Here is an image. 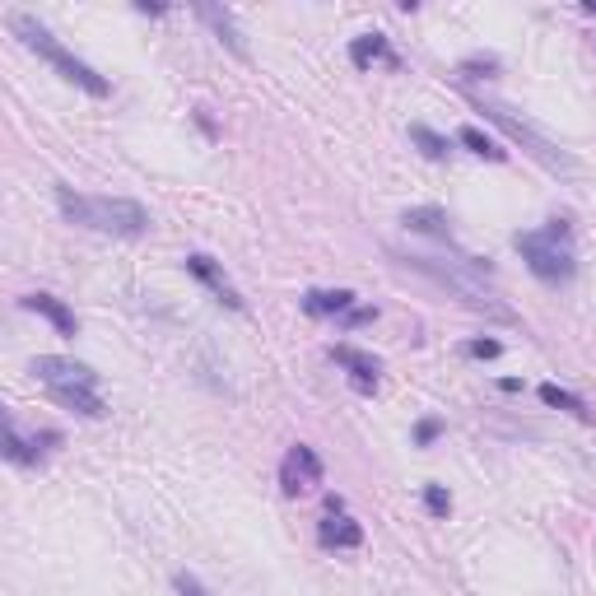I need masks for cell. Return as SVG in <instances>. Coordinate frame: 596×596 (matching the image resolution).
<instances>
[{"mask_svg": "<svg viewBox=\"0 0 596 596\" xmlns=\"http://www.w3.org/2000/svg\"><path fill=\"white\" fill-rule=\"evenodd\" d=\"M331 359H336L340 368H350V382H354V392H378V359L364 350H350V345H336L331 350Z\"/></svg>", "mask_w": 596, "mask_h": 596, "instance_id": "30bf717a", "label": "cell"}, {"mask_svg": "<svg viewBox=\"0 0 596 596\" xmlns=\"http://www.w3.org/2000/svg\"><path fill=\"white\" fill-rule=\"evenodd\" d=\"M438 434H443V420H424L420 429H415V443H420V447H429Z\"/></svg>", "mask_w": 596, "mask_h": 596, "instance_id": "603a6c76", "label": "cell"}, {"mask_svg": "<svg viewBox=\"0 0 596 596\" xmlns=\"http://www.w3.org/2000/svg\"><path fill=\"white\" fill-rule=\"evenodd\" d=\"M401 266H410V271H420L424 280H434L438 289H447L452 298H461L471 312H485V317H494V322H517V312L503 303L494 289L480 280V266L485 261H475V257H457V261H438V257H420V252H406V257H396ZM489 271V266H485Z\"/></svg>", "mask_w": 596, "mask_h": 596, "instance_id": "6da1fadb", "label": "cell"}, {"mask_svg": "<svg viewBox=\"0 0 596 596\" xmlns=\"http://www.w3.org/2000/svg\"><path fill=\"white\" fill-rule=\"evenodd\" d=\"M10 28H14V33H19V38H24V47H28V52H38L42 61H47V66H56V70H61V80L80 84L84 94H94V98H103V94H108V80H103V75H98L94 66H84V61H80V56H75V52H66V47H61V42L52 38V28H47V24H38L33 14H10Z\"/></svg>", "mask_w": 596, "mask_h": 596, "instance_id": "8992f818", "label": "cell"}, {"mask_svg": "<svg viewBox=\"0 0 596 596\" xmlns=\"http://www.w3.org/2000/svg\"><path fill=\"white\" fill-rule=\"evenodd\" d=\"M317 485H322V457L308 443H294L285 452V461H280V489H285V499H298V494H308Z\"/></svg>", "mask_w": 596, "mask_h": 596, "instance_id": "52a82bcc", "label": "cell"}, {"mask_svg": "<svg viewBox=\"0 0 596 596\" xmlns=\"http://www.w3.org/2000/svg\"><path fill=\"white\" fill-rule=\"evenodd\" d=\"M350 61L359 70H373V66H396V52H392V42L382 38V33H364V38H354L350 42Z\"/></svg>", "mask_w": 596, "mask_h": 596, "instance_id": "4fadbf2b", "label": "cell"}, {"mask_svg": "<svg viewBox=\"0 0 596 596\" xmlns=\"http://www.w3.org/2000/svg\"><path fill=\"white\" fill-rule=\"evenodd\" d=\"M410 140L420 145L424 159H447V154H452V149H447V140L438 136V131H429V126H410Z\"/></svg>", "mask_w": 596, "mask_h": 596, "instance_id": "d6986e66", "label": "cell"}, {"mask_svg": "<svg viewBox=\"0 0 596 596\" xmlns=\"http://www.w3.org/2000/svg\"><path fill=\"white\" fill-rule=\"evenodd\" d=\"M187 271L196 275V280H201L205 289H210V294L219 298V303H224V308H233V312H243V294H238V289H233V280L224 271H219L215 261L205 257V252H191L187 257Z\"/></svg>", "mask_w": 596, "mask_h": 596, "instance_id": "ba28073f", "label": "cell"}, {"mask_svg": "<svg viewBox=\"0 0 596 596\" xmlns=\"http://www.w3.org/2000/svg\"><path fill=\"white\" fill-rule=\"evenodd\" d=\"M401 224H406L410 233H424V238H438V243H452V229H447V215L438 210V205H415V210H406L401 215Z\"/></svg>", "mask_w": 596, "mask_h": 596, "instance_id": "5bb4252c", "label": "cell"}, {"mask_svg": "<svg viewBox=\"0 0 596 596\" xmlns=\"http://www.w3.org/2000/svg\"><path fill=\"white\" fill-rule=\"evenodd\" d=\"M494 70H499L494 56H471V61H461V75H466V80H489Z\"/></svg>", "mask_w": 596, "mask_h": 596, "instance_id": "44dd1931", "label": "cell"}, {"mask_svg": "<svg viewBox=\"0 0 596 596\" xmlns=\"http://www.w3.org/2000/svg\"><path fill=\"white\" fill-rule=\"evenodd\" d=\"M5 457H10L14 466H38V452H33V443L19 434V424L14 420H5Z\"/></svg>", "mask_w": 596, "mask_h": 596, "instance_id": "e0dca14e", "label": "cell"}, {"mask_svg": "<svg viewBox=\"0 0 596 596\" xmlns=\"http://www.w3.org/2000/svg\"><path fill=\"white\" fill-rule=\"evenodd\" d=\"M24 308H28V312H42V317L56 326V336H66V340L80 336V322H75V312H70L61 298H52V294H28Z\"/></svg>", "mask_w": 596, "mask_h": 596, "instance_id": "8fae6325", "label": "cell"}, {"mask_svg": "<svg viewBox=\"0 0 596 596\" xmlns=\"http://www.w3.org/2000/svg\"><path fill=\"white\" fill-rule=\"evenodd\" d=\"M33 373H38V382L66 410H75L84 420H103V415H108L103 396H98V373L89 364L61 359V354H38V359H33Z\"/></svg>", "mask_w": 596, "mask_h": 596, "instance_id": "3957f363", "label": "cell"}, {"mask_svg": "<svg viewBox=\"0 0 596 596\" xmlns=\"http://www.w3.org/2000/svg\"><path fill=\"white\" fill-rule=\"evenodd\" d=\"M466 354H471V359H499V354H503V345H499V340H471V345H466Z\"/></svg>", "mask_w": 596, "mask_h": 596, "instance_id": "7402d4cb", "label": "cell"}, {"mask_svg": "<svg viewBox=\"0 0 596 596\" xmlns=\"http://www.w3.org/2000/svg\"><path fill=\"white\" fill-rule=\"evenodd\" d=\"M424 508H429L434 517H447L452 513V494H447L443 485H424Z\"/></svg>", "mask_w": 596, "mask_h": 596, "instance_id": "ffe728a7", "label": "cell"}, {"mask_svg": "<svg viewBox=\"0 0 596 596\" xmlns=\"http://www.w3.org/2000/svg\"><path fill=\"white\" fill-rule=\"evenodd\" d=\"M56 205L70 224L94 233H112V238H140L149 233V210L126 196H80L75 187H56Z\"/></svg>", "mask_w": 596, "mask_h": 596, "instance_id": "7a4b0ae2", "label": "cell"}, {"mask_svg": "<svg viewBox=\"0 0 596 596\" xmlns=\"http://www.w3.org/2000/svg\"><path fill=\"white\" fill-rule=\"evenodd\" d=\"M177 596H210V592H205V587L196 583L191 573H182V578H177Z\"/></svg>", "mask_w": 596, "mask_h": 596, "instance_id": "cb8c5ba5", "label": "cell"}, {"mask_svg": "<svg viewBox=\"0 0 596 596\" xmlns=\"http://www.w3.org/2000/svg\"><path fill=\"white\" fill-rule=\"evenodd\" d=\"M541 401H545V406L569 410V415H583V420H587V401H583V396L564 392V387H555V382H545V387H541Z\"/></svg>", "mask_w": 596, "mask_h": 596, "instance_id": "ac0fdd59", "label": "cell"}, {"mask_svg": "<svg viewBox=\"0 0 596 596\" xmlns=\"http://www.w3.org/2000/svg\"><path fill=\"white\" fill-rule=\"evenodd\" d=\"M373 317H378V312H373V308H354L350 317H345V326H368V322H373Z\"/></svg>", "mask_w": 596, "mask_h": 596, "instance_id": "d4e9b609", "label": "cell"}, {"mask_svg": "<svg viewBox=\"0 0 596 596\" xmlns=\"http://www.w3.org/2000/svg\"><path fill=\"white\" fill-rule=\"evenodd\" d=\"M196 14H201L205 24L215 28V38L229 47V52L243 56V38H238V28H233V14L229 10H219V5H196Z\"/></svg>", "mask_w": 596, "mask_h": 596, "instance_id": "9a60e30c", "label": "cell"}, {"mask_svg": "<svg viewBox=\"0 0 596 596\" xmlns=\"http://www.w3.org/2000/svg\"><path fill=\"white\" fill-rule=\"evenodd\" d=\"M457 140H461V145H466V149H471V154H480V159H489V163H503V159H508V149H499V145H494V140H489L485 131H480V126H461V131H457Z\"/></svg>", "mask_w": 596, "mask_h": 596, "instance_id": "2e32d148", "label": "cell"}, {"mask_svg": "<svg viewBox=\"0 0 596 596\" xmlns=\"http://www.w3.org/2000/svg\"><path fill=\"white\" fill-rule=\"evenodd\" d=\"M317 541H322L326 550H359V545H364V527H359V522H354L345 508H340V513H326L322 517Z\"/></svg>", "mask_w": 596, "mask_h": 596, "instance_id": "9c48e42d", "label": "cell"}, {"mask_svg": "<svg viewBox=\"0 0 596 596\" xmlns=\"http://www.w3.org/2000/svg\"><path fill=\"white\" fill-rule=\"evenodd\" d=\"M569 219H550V229L541 233H517L513 247L522 252V261L531 266L536 280L545 285H569L573 275H578V257H573L569 247Z\"/></svg>", "mask_w": 596, "mask_h": 596, "instance_id": "5b68a950", "label": "cell"}, {"mask_svg": "<svg viewBox=\"0 0 596 596\" xmlns=\"http://www.w3.org/2000/svg\"><path fill=\"white\" fill-rule=\"evenodd\" d=\"M471 108L485 117V122H494L503 131V136L513 140V145H522L531 154V159L541 163L545 173H555V177H573L578 173V163H573V154H564V149L555 145L550 136H541L536 126L527 122V117H517L508 103H499V98H485V94H471Z\"/></svg>", "mask_w": 596, "mask_h": 596, "instance_id": "277c9868", "label": "cell"}, {"mask_svg": "<svg viewBox=\"0 0 596 596\" xmlns=\"http://www.w3.org/2000/svg\"><path fill=\"white\" fill-rule=\"evenodd\" d=\"M303 312H308V317H350L354 294L350 289H308V294H303Z\"/></svg>", "mask_w": 596, "mask_h": 596, "instance_id": "7c38bea8", "label": "cell"}]
</instances>
